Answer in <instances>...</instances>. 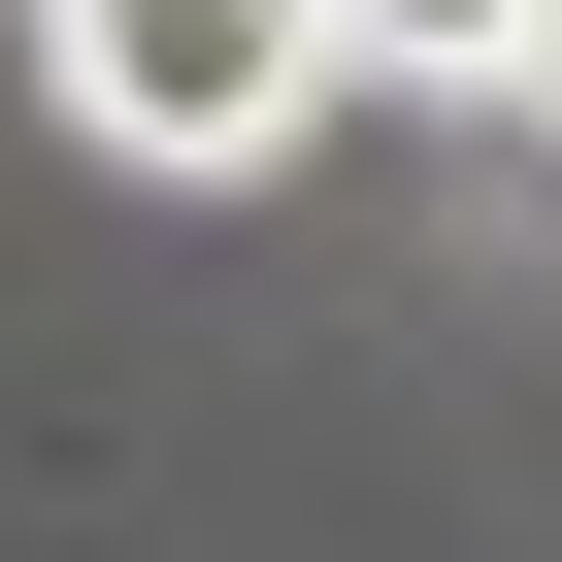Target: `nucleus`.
Masks as SVG:
<instances>
[{"instance_id":"f257e3e1","label":"nucleus","mask_w":562,"mask_h":562,"mask_svg":"<svg viewBox=\"0 0 562 562\" xmlns=\"http://www.w3.org/2000/svg\"><path fill=\"white\" fill-rule=\"evenodd\" d=\"M34 67H67L100 166H199V199H232V166H299V133H331L364 34H331V0H34Z\"/></svg>"},{"instance_id":"f03ea898","label":"nucleus","mask_w":562,"mask_h":562,"mask_svg":"<svg viewBox=\"0 0 562 562\" xmlns=\"http://www.w3.org/2000/svg\"><path fill=\"white\" fill-rule=\"evenodd\" d=\"M331 34H364V67H496V100H529V0H331Z\"/></svg>"},{"instance_id":"7ed1b4c3","label":"nucleus","mask_w":562,"mask_h":562,"mask_svg":"<svg viewBox=\"0 0 562 562\" xmlns=\"http://www.w3.org/2000/svg\"><path fill=\"white\" fill-rule=\"evenodd\" d=\"M529 133H562V0H529Z\"/></svg>"}]
</instances>
